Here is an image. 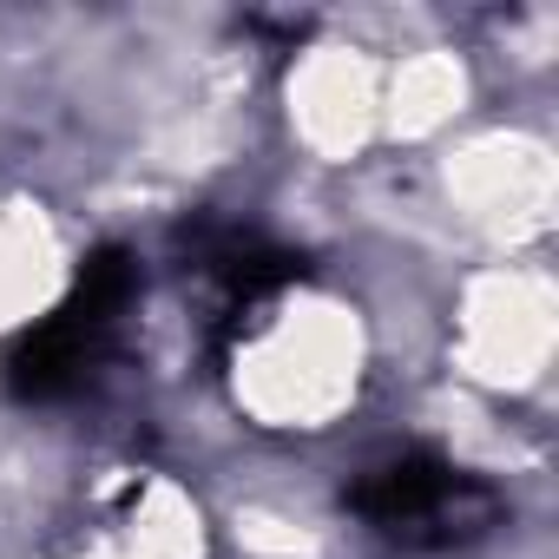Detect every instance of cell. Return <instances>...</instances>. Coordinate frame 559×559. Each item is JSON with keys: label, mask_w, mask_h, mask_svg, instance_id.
I'll use <instances>...</instances> for the list:
<instances>
[{"label": "cell", "mask_w": 559, "mask_h": 559, "mask_svg": "<svg viewBox=\"0 0 559 559\" xmlns=\"http://www.w3.org/2000/svg\"><path fill=\"white\" fill-rule=\"evenodd\" d=\"M349 507L402 546H454V539H474L500 513L493 487L461 474L441 454H395V461L369 467L349 487Z\"/></svg>", "instance_id": "cell-2"}, {"label": "cell", "mask_w": 559, "mask_h": 559, "mask_svg": "<svg viewBox=\"0 0 559 559\" xmlns=\"http://www.w3.org/2000/svg\"><path fill=\"white\" fill-rule=\"evenodd\" d=\"M132 297H139L132 257H126V250L93 257L86 276L73 284V297H67L40 330L21 336V349H14V362H8L14 395H27V402H60V395H73V389H86V382L99 376V362L112 356Z\"/></svg>", "instance_id": "cell-1"}]
</instances>
